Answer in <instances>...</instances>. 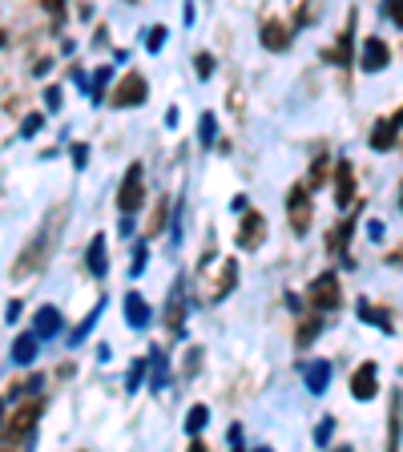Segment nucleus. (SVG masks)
<instances>
[{"instance_id": "obj_3", "label": "nucleus", "mask_w": 403, "mask_h": 452, "mask_svg": "<svg viewBox=\"0 0 403 452\" xmlns=\"http://www.w3.org/2000/svg\"><path fill=\"white\" fill-rule=\"evenodd\" d=\"M145 97H149V81H145L137 69H129L125 77L117 81L109 105H117V109H137V105H145Z\"/></svg>"}, {"instance_id": "obj_13", "label": "nucleus", "mask_w": 403, "mask_h": 452, "mask_svg": "<svg viewBox=\"0 0 403 452\" xmlns=\"http://www.w3.org/2000/svg\"><path fill=\"white\" fill-rule=\"evenodd\" d=\"M335 202L339 206H351L355 202V170L347 158L335 161Z\"/></svg>"}, {"instance_id": "obj_38", "label": "nucleus", "mask_w": 403, "mask_h": 452, "mask_svg": "<svg viewBox=\"0 0 403 452\" xmlns=\"http://www.w3.org/2000/svg\"><path fill=\"white\" fill-rule=\"evenodd\" d=\"M383 13L391 16V20H395L399 29H403V0H399V4H383Z\"/></svg>"}, {"instance_id": "obj_28", "label": "nucleus", "mask_w": 403, "mask_h": 452, "mask_svg": "<svg viewBox=\"0 0 403 452\" xmlns=\"http://www.w3.org/2000/svg\"><path fill=\"white\" fill-rule=\"evenodd\" d=\"M331 436H335V420L322 416V420H319V428H315V444H327Z\"/></svg>"}, {"instance_id": "obj_9", "label": "nucleus", "mask_w": 403, "mask_h": 452, "mask_svg": "<svg viewBox=\"0 0 403 452\" xmlns=\"http://www.w3.org/2000/svg\"><path fill=\"white\" fill-rule=\"evenodd\" d=\"M387 61H391V48H387V41L367 36V41H363V57H359L363 73H379V69H387Z\"/></svg>"}, {"instance_id": "obj_27", "label": "nucleus", "mask_w": 403, "mask_h": 452, "mask_svg": "<svg viewBox=\"0 0 403 452\" xmlns=\"http://www.w3.org/2000/svg\"><path fill=\"white\" fill-rule=\"evenodd\" d=\"M145 364H149V355H145V359H133V368H129V375H125V392H137V387H142Z\"/></svg>"}, {"instance_id": "obj_46", "label": "nucleus", "mask_w": 403, "mask_h": 452, "mask_svg": "<svg viewBox=\"0 0 403 452\" xmlns=\"http://www.w3.org/2000/svg\"><path fill=\"white\" fill-rule=\"evenodd\" d=\"M399 206H403V186H399Z\"/></svg>"}, {"instance_id": "obj_21", "label": "nucleus", "mask_w": 403, "mask_h": 452, "mask_svg": "<svg viewBox=\"0 0 403 452\" xmlns=\"http://www.w3.org/2000/svg\"><path fill=\"white\" fill-rule=\"evenodd\" d=\"M101 311H105V299H97V307H89V315H85V319H81L77 327H73V335H69V343H81V339L89 335V331H93V323L101 319Z\"/></svg>"}, {"instance_id": "obj_36", "label": "nucleus", "mask_w": 403, "mask_h": 452, "mask_svg": "<svg viewBox=\"0 0 403 452\" xmlns=\"http://www.w3.org/2000/svg\"><path fill=\"white\" fill-rule=\"evenodd\" d=\"M145 271V246L137 242V255H133V267H129V274H142Z\"/></svg>"}, {"instance_id": "obj_32", "label": "nucleus", "mask_w": 403, "mask_h": 452, "mask_svg": "<svg viewBox=\"0 0 403 452\" xmlns=\"http://www.w3.org/2000/svg\"><path fill=\"white\" fill-rule=\"evenodd\" d=\"M210 73H214V57H210V53H198V77L206 81Z\"/></svg>"}, {"instance_id": "obj_1", "label": "nucleus", "mask_w": 403, "mask_h": 452, "mask_svg": "<svg viewBox=\"0 0 403 452\" xmlns=\"http://www.w3.org/2000/svg\"><path fill=\"white\" fill-rule=\"evenodd\" d=\"M69 222V206H53L45 214V222L32 230V239L25 242V251L16 255V267H13V279H29V274L45 271V262L53 258V246L61 239V226Z\"/></svg>"}, {"instance_id": "obj_49", "label": "nucleus", "mask_w": 403, "mask_h": 452, "mask_svg": "<svg viewBox=\"0 0 403 452\" xmlns=\"http://www.w3.org/2000/svg\"><path fill=\"white\" fill-rule=\"evenodd\" d=\"M81 452H85V448H81Z\"/></svg>"}, {"instance_id": "obj_4", "label": "nucleus", "mask_w": 403, "mask_h": 452, "mask_svg": "<svg viewBox=\"0 0 403 452\" xmlns=\"http://www.w3.org/2000/svg\"><path fill=\"white\" fill-rule=\"evenodd\" d=\"M310 198H306V186H290L287 194V218H290V230L294 234H306L310 230Z\"/></svg>"}, {"instance_id": "obj_43", "label": "nucleus", "mask_w": 403, "mask_h": 452, "mask_svg": "<svg viewBox=\"0 0 403 452\" xmlns=\"http://www.w3.org/2000/svg\"><path fill=\"white\" fill-rule=\"evenodd\" d=\"M186 452H206V444H202V440H190V448Z\"/></svg>"}, {"instance_id": "obj_34", "label": "nucleus", "mask_w": 403, "mask_h": 452, "mask_svg": "<svg viewBox=\"0 0 403 452\" xmlns=\"http://www.w3.org/2000/svg\"><path fill=\"white\" fill-rule=\"evenodd\" d=\"M319 182H327V158H319L310 166V186H319Z\"/></svg>"}, {"instance_id": "obj_45", "label": "nucleus", "mask_w": 403, "mask_h": 452, "mask_svg": "<svg viewBox=\"0 0 403 452\" xmlns=\"http://www.w3.org/2000/svg\"><path fill=\"white\" fill-rule=\"evenodd\" d=\"M335 452H351V448H347V444H343V448H335Z\"/></svg>"}, {"instance_id": "obj_42", "label": "nucleus", "mask_w": 403, "mask_h": 452, "mask_svg": "<svg viewBox=\"0 0 403 452\" xmlns=\"http://www.w3.org/2000/svg\"><path fill=\"white\" fill-rule=\"evenodd\" d=\"M387 262H391V267H403V246H395V251L387 255Z\"/></svg>"}, {"instance_id": "obj_11", "label": "nucleus", "mask_w": 403, "mask_h": 452, "mask_svg": "<svg viewBox=\"0 0 403 452\" xmlns=\"http://www.w3.org/2000/svg\"><path fill=\"white\" fill-rule=\"evenodd\" d=\"M403 440V392H391V416H387V452H399Z\"/></svg>"}, {"instance_id": "obj_30", "label": "nucleus", "mask_w": 403, "mask_h": 452, "mask_svg": "<svg viewBox=\"0 0 403 452\" xmlns=\"http://www.w3.org/2000/svg\"><path fill=\"white\" fill-rule=\"evenodd\" d=\"M161 45H165V29L158 25V29H149V41H145V48H149V53H158Z\"/></svg>"}, {"instance_id": "obj_40", "label": "nucleus", "mask_w": 403, "mask_h": 452, "mask_svg": "<svg viewBox=\"0 0 403 452\" xmlns=\"http://www.w3.org/2000/svg\"><path fill=\"white\" fill-rule=\"evenodd\" d=\"M367 234L379 242V239H383V222H375V218H371V222H367Z\"/></svg>"}, {"instance_id": "obj_22", "label": "nucleus", "mask_w": 403, "mask_h": 452, "mask_svg": "<svg viewBox=\"0 0 403 452\" xmlns=\"http://www.w3.org/2000/svg\"><path fill=\"white\" fill-rule=\"evenodd\" d=\"M206 420H210V408H206V404H193L190 412H186V424H182V428L190 432V440L202 432V428H206Z\"/></svg>"}, {"instance_id": "obj_33", "label": "nucleus", "mask_w": 403, "mask_h": 452, "mask_svg": "<svg viewBox=\"0 0 403 452\" xmlns=\"http://www.w3.org/2000/svg\"><path fill=\"white\" fill-rule=\"evenodd\" d=\"M41 126H45V117H41V113H29V117H25V126H20V129H25V138H32V133H36Z\"/></svg>"}, {"instance_id": "obj_15", "label": "nucleus", "mask_w": 403, "mask_h": 452, "mask_svg": "<svg viewBox=\"0 0 403 452\" xmlns=\"http://www.w3.org/2000/svg\"><path fill=\"white\" fill-rule=\"evenodd\" d=\"M290 41H294V29H282L278 20H262V45L271 48V53H282Z\"/></svg>"}, {"instance_id": "obj_16", "label": "nucleus", "mask_w": 403, "mask_h": 452, "mask_svg": "<svg viewBox=\"0 0 403 452\" xmlns=\"http://www.w3.org/2000/svg\"><path fill=\"white\" fill-rule=\"evenodd\" d=\"M165 323H170V331H174V335H182V331H186V299H182V279L174 283V295H170Z\"/></svg>"}, {"instance_id": "obj_47", "label": "nucleus", "mask_w": 403, "mask_h": 452, "mask_svg": "<svg viewBox=\"0 0 403 452\" xmlns=\"http://www.w3.org/2000/svg\"><path fill=\"white\" fill-rule=\"evenodd\" d=\"M258 452H274V448H258Z\"/></svg>"}, {"instance_id": "obj_18", "label": "nucleus", "mask_w": 403, "mask_h": 452, "mask_svg": "<svg viewBox=\"0 0 403 452\" xmlns=\"http://www.w3.org/2000/svg\"><path fill=\"white\" fill-rule=\"evenodd\" d=\"M303 380H306V392L322 396V392H327V384H331V364H327V359H315V364L303 371Z\"/></svg>"}, {"instance_id": "obj_25", "label": "nucleus", "mask_w": 403, "mask_h": 452, "mask_svg": "<svg viewBox=\"0 0 403 452\" xmlns=\"http://www.w3.org/2000/svg\"><path fill=\"white\" fill-rule=\"evenodd\" d=\"M319 331H322V319H303V323H299V335H294V343H299V347H306V343L319 335Z\"/></svg>"}, {"instance_id": "obj_7", "label": "nucleus", "mask_w": 403, "mask_h": 452, "mask_svg": "<svg viewBox=\"0 0 403 452\" xmlns=\"http://www.w3.org/2000/svg\"><path fill=\"white\" fill-rule=\"evenodd\" d=\"M379 392V364L375 359H367V364H359L351 375V396L355 400H371Z\"/></svg>"}, {"instance_id": "obj_8", "label": "nucleus", "mask_w": 403, "mask_h": 452, "mask_svg": "<svg viewBox=\"0 0 403 452\" xmlns=\"http://www.w3.org/2000/svg\"><path fill=\"white\" fill-rule=\"evenodd\" d=\"M262 239H266V218L258 210H246L242 214V226H238V246L242 251H254Z\"/></svg>"}, {"instance_id": "obj_41", "label": "nucleus", "mask_w": 403, "mask_h": 452, "mask_svg": "<svg viewBox=\"0 0 403 452\" xmlns=\"http://www.w3.org/2000/svg\"><path fill=\"white\" fill-rule=\"evenodd\" d=\"M4 319H8V323H16V319H20V303H16V299L8 303V311H4Z\"/></svg>"}, {"instance_id": "obj_44", "label": "nucleus", "mask_w": 403, "mask_h": 452, "mask_svg": "<svg viewBox=\"0 0 403 452\" xmlns=\"http://www.w3.org/2000/svg\"><path fill=\"white\" fill-rule=\"evenodd\" d=\"M0 424H4V400H0Z\"/></svg>"}, {"instance_id": "obj_35", "label": "nucleus", "mask_w": 403, "mask_h": 452, "mask_svg": "<svg viewBox=\"0 0 403 452\" xmlns=\"http://www.w3.org/2000/svg\"><path fill=\"white\" fill-rule=\"evenodd\" d=\"M85 161H89V145L77 142V145H73V166H77V170H85Z\"/></svg>"}, {"instance_id": "obj_19", "label": "nucleus", "mask_w": 403, "mask_h": 452, "mask_svg": "<svg viewBox=\"0 0 403 452\" xmlns=\"http://www.w3.org/2000/svg\"><path fill=\"white\" fill-rule=\"evenodd\" d=\"M85 262H89V271L101 279V274L109 271V262H105V234H93L89 239V251H85Z\"/></svg>"}, {"instance_id": "obj_6", "label": "nucleus", "mask_w": 403, "mask_h": 452, "mask_svg": "<svg viewBox=\"0 0 403 452\" xmlns=\"http://www.w3.org/2000/svg\"><path fill=\"white\" fill-rule=\"evenodd\" d=\"M306 295H310V307H319V311H335L339 299H343V295H339V279L331 271L319 274V279L310 283V291H306Z\"/></svg>"}, {"instance_id": "obj_39", "label": "nucleus", "mask_w": 403, "mask_h": 452, "mask_svg": "<svg viewBox=\"0 0 403 452\" xmlns=\"http://www.w3.org/2000/svg\"><path fill=\"white\" fill-rule=\"evenodd\" d=\"M45 101H48V109H57V105H61V89L53 85V89H48V93H45Z\"/></svg>"}, {"instance_id": "obj_17", "label": "nucleus", "mask_w": 403, "mask_h": 452, "mask_svg": "<svg viewBox=\"0 0 403 452\" xmlns=\"http://www.w3.org/2000/svg\"><path fill=\"white\" fill-rule=\"evenodd\" d=\"M41 355V339L32 335V331H25V335H16L13 343V364H20V368H29L32 359Z\"/></svg>"}, {"instance_id": "obj_31", "label": "nucleus", "mask_w": 403, "mask_h": 452, "mask_svg": "<svg viewBox=\"0 0 403 452\" xmlns=\"http://www.w3.org/2000/svg\"><path fill=\"white\" fill-rule=\"evenodd\" d=\"M153 359H158V364H153V392H161V384H165V359H161L158 352H153Z\"/></svg>"}, {"instance_id": "obj_24", "label": "nucleus", "mask_w": 403, "mask_h": 452, "mask_svg": "<svg viewBox=\"0 0 403 452\" xmlns=\"http://www.w3.org/2000/svg\"><path fill=\"white\" fill-rule=\"evenodd\" d=\"M109 81H113V65H97L93 85H89V89H93V101H101V97H105V85H109Z\"/></svg>"}, {"instance_id": "obj_2", "label": "nucleus", "mask_w": 403, "mask_h": 452, "mask_svg": "<svg viewBox=\"0 0 403 452\" xmlns=\"http://www.w3.org/2000/svg\"><path fill=\"white\" fill-rule=\"evenodd\" d=\"M145 202V170H142V161H133L125 170V178H121V190H117V206H121V214H137Z\"/></svg>"}, {"instance_id": "obj_23", "label": "nucleus", "mask_w": 403, "mask_h": 452, "mask_svg": "<svg viewBox=\"0 0 403 452\" xmlns=\"http://www.w3.org/2000/svg\"><path fill=\"white\" fill-rule=\"evenodd\" d=\"M359 319L375 323L379 331H387V335H391V315H387V311H379V307H371V303H359Z\"/></svg>"}, {"instance_id": "obj_20", "label": "nucleus", "mask_w": 403, "mask_h": 452, "mask_svg": "<svg viewBox=\"0 0 403 452\" xmlns=\"http://www.w3.org/2000/svg\"><path fill=\"white\" fill-rule=\"evenodd\" d=\"M351 32H355V13L347 16V32L339 36V48L322 53V57H327V61H339V65H347V61H351Z\"/></svg>"}, {"instance_id": "obj_26", "label": "nucleus", "mask_w": 403, "mask_h": 452, "mask_svg": "<svg viewBox=\"0 0 403 452\" xmlns=\"http://www.w3.org/2000/svg\"><path fill=\"white\" fill-rule=\"evenodd\" d=\"M202 133H198V138H202V145H214V138H218V117H214V113H202Z\"/></svg>"}, {"instance_id": "obj_5", "label": "nucleus", "mask_w": 403, "mask_h": 452, "mask_svg": "<svg viewBox=\"0 0 403 452\" xmlns=\"http://www.w3.org/2000/svg\"><path fill=\"white\" fill-rule=\"evenodd\" d=\"M41 412H45V404H41V400H25L20 408H16V416L4 424V436H8V440H20V436H29L32 428H36Z\"/></svg>"}, {"instance_id": "obj_29", "label": "nucleus", "mask_w": 403, "mask_h": 452, "mask_svg": "<svg viewBox=\"0 0 403 452\" xmlns=\"http://www.w3.org/2000/svg\"><path fill=\"white\" fill-rule=\"evenodd\" d=\"M165 230V202H161L158 210H153V218H149V234H161Z\"/></svg>"}, {"instance_id": "obj_14", "label": "nucleus", "mask_w": 403, "mask_h": 452, "mask_svg": "<svg viewBox=\"0 0 403 452\" xmlns=\"http://www.w3.org/2000/svg\"><path fill=\"white\" fill-rule=\"evenodd\" d=\"M61 327L64 323H61V311H57V307H41V311L32 315V335L36 339H53Z\"/></svg>"}, {"instance_id": "obj_37", "label": "nucleus", "mask_w": 403, "mask_h": 452, "mask_svg": "<svg viewBox=\"0 0 403 452\" xmlns=\"http://www.w3.org/2000/svg\"><path fill=\"white\" fill-rule=\"evenodd\" d=\"M198 364H202V347H190L186 352V371H198Z\"/></svg>"}, {"instance_id": "obj_12", "label": "nucleus", "mask_w": 403, "mask_h": 452, "mask_svg": "<svg viewBox=\"0 0 403 452\" xmlns=\"http://www.w3.org/2000/svg\"><path fill=\"white\" fill-rule=\"evenodd\" d=\"M149 319H153V311H149V303H145L142 291H129L125 295V323L133 327V331H142V327H149Z\"/></svg>"}, {"instance_id": "obj_48", "label": "nucleus", "mask_w": 403, "mask_h": 452, "mask_svg": "<svg viewBox=\"0 0 403 452\" xmlns=\"http://www.w3.org/2000/svg\"><path fill=\"white\" fill-rule=\"evenodd\" d=\"M0 45H4V32H0Z\"/></svg>"}, {"instance_id": "obj_10", "label": "nucleus", "mask_w": 403, "mask_h": 452, "mask_svg": "<svg viewBox=\"0 0 403 452\" xmlns=\"http://www.w3.org/2000/svg\"><path fill=\"white\" fill-rule=\"evenodd\" d=\"M399 126H403V109H395L387 121H379V126L371 129V149H391L395 138H399Z\"/></svg>"}]
</instances>
